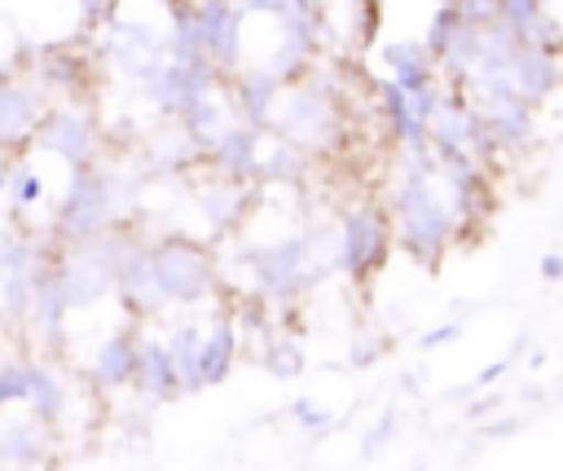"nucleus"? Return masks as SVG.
Masks as SVG:
<instances>
[{"label":"nucleus","mask_w":563,"mask_h":471,"mask_svg":"<svg viewBox=\"0 0 563 471\" xmlns=\"http://www.w3.org/2000/svg\"><path fill=\"white\" fill-rule=\"evenodd\" d=\"M497 409H501V396L493 392V396H484V401L466 405V418H488V414H497Z\"/></svg>","instance_id":"f704fd0d"},{"label":"nucleus","mask_w":563,"mask_h":471,"mask_svg":"<svg viewBox=\"0 0 563 471\" xmlns=\"http://www.w3.org/2000/svg\"><path fill=\"white\" fill-rule=\"evenodd\" d=\"M57 277H62V291L70 299V313L97 308L106 295H114V269L106 264V255L92 242L66 247L57 260Z\"/></svg>","instance_id":"6e6552de"},{"label":"nucleus","mask_w":563,"mask_h":471,"mask_svg":"<svg viewBox=\"0 0 563 471\" xmlns=\"http://www.w3.org/2000/svg\"><path fill=\"white\" fill-rule=\"evenodd\" d=\"M26 409L44 423V427H57L66 414H70V387L66 379L48 365V361H31V387H26Z\"/></svg>","instance_id":"b1692460"},{"label":"nucleus","mask_w":563,"mask_h":471,"mask_svg":"<svg viewBox=\"0 0 563 471\" xmlns=\"http://www.w3.org/2000/svg\"><path fill=\"white\" fill-rule=\"evenodd\" d=\"M251 189H260V185H242V180H224V176L216 185L198 189V207L211 224V238H224V233L242 229V220L251 211Z\"/></svg>","instance_id":"6ab92c4d"},{"label":"nucleus","mask_w":563,"mask_h":471,"mask_svg":"<svg viewBox=\"0 0 563 471\" xmlns=\"http://www.w3.org/2000/svg\"><path fill=\"white\" fill-rule=\"evenodd\" d=\"M260 145H264V128L255 123H233L216 145H211V167L224 180H242V185H260Z\"/></svg>","instance_id":"2eb2a0df"},{"label":"nucleus","mask_w":563,"mask_h":471,"mask_svg":"<svg viewBox=\"0 0 563 471\" xmlns=\"http://www.w3.org/2000/svg\"><path fill=\"white\" fill-rule=\"evenodd\" d=\"M497 18H501L519 40H528V31L545 18V0H497Z\"/></svg>","instance_id":"cd10ccee"},{"label":"nucleus","mask_w":563,"mask_h":471,"mask_svg":"<svg viewBox=\"0 0 563 471\" xmlns=\"http://www.w3.org/2000/svg\"><path fill=\"white\" fill-rule=\"evenodd\" d=\"M233 123H242V114H238L229 88H220V84H216L207 97H198V101L180 114V128H185V136L194 141L198 154H211V145H216Z\"/></svg>","instance_id":"dca6fc26"},{"label":"nucleus","mask_w":563,"mask_h":471,"mask_svg":"<svg viewBox=\"0 0 563 471\" xmlns=\"http://www.w3.org/2000/svg\"><path fill=\"white\" fill-rule=\"evenodd\" d=\"M347 357H352V365H374V357H378V343H356Z\"/></svg>","instance_id":"e433bc0d"},{"label":"nucleus","mask_w":563,"mask_h":471,"mask_svg":"<svg viewBox=\"0 0 563 471\" xmlns=\"http://www.w3.org/2000/svg\"><path fill=\"white\" fill-rule=\"evenodd\" d=\"M391 436H396V409H383V414L374 418L369 436L361 440V458H378V453H383V445H391Z\"/></svg>","instance_id":"7c9ffc66"},{"label":"nucleus","mask_w":563,"mask_h":471,"mask_svg":"<svg viewBox=\"0 0 563 471\" xmlns=\"http://www.w3.org/2000/svg\"><path fill=\"white\" fill-rule=\"evenodd\" d=\"M383 62H387L391 79L405 92H422V88L440 84V66H435V57L427 53L422 40H391V44H383Z\"/></svg>","instance_id":"412c9836"},{"label":"nucleus","mask_w":563,"mask_h":471,"mask_svg":"<svg viewBox=\"0 0 563 471\" xmlns=\"http://www.w3.org/2000/svg\"><path fill=\"white\" fill-rule=\"evenodd\" d=\"M457 13L471 26H488V22H497V0H457Z\"/></svg>","instance_id":"2f4dec72"},{"label":"nucleus","mask_w":563,"mask_h":471,"mask_svg":"<svg viewBox=\"0 0 563 471\" xmlns=\"http://www.w3.org/2000/svg\"><path fill=\"white\" fill-rule=\"evenodd\" d=\"M510 361H515V352H510V357H501V361H493V365H484V370L475 374V383H479V387H488L493 379H501V374L510 370Z\"/></svg>","instance_id":"72a5a7b5"},{"label":"nucleus","mask_w":563,"mask_h":471,"mask_svg":"<svg viewBox=\"0 0 563 471\" xmlns=\"http://www.w3.org/2000/svg\"><path fill=\"white\" fill-rule=\"evenodd\" d=\"M440 4H457V0H440Z\"/></svg>","instance_id":"58836bf2"},{"label":"nucleus","mask_w":563,"mask_h":471,"mask_svg":"<svg viewBox=\"0 0 563 471\" xmlns=\"http://www.w3.org/2000/svg\"><path fill=\"white\" fill-rule=\"evenodd\" d=\"M479 110H484L488 132L497 136L501 150L523 145V141L532 136V128H537V119H532V101H523L519 92H497V97L479 101Z\"/></svg>","instance_id":"4be33fe9"},{"label":"nucleus","mask_w":563,"mask_h":471,"mask_svg":"<svg viewBox=\"0 0 563 471\" xmlns=\"http://www.w3.org/2000/svg\"><path fill=\"white\" fill-rule=\"evenodd\" d=\"M238 361V321L229 317H216L207 330H202V343H198V383L202 387H216L229 379Z\"/></svg>","instance_id":"5701e85b"},{"label":"nucleus","mask_w":563,"mask_h":471,"mask_svg":"<svg viewBox=\"0 0 563 471\" xmlns=\"http://www.w3.org/2000/svg\"><path fill=\"white\" fill-rule=\"evenodd\" d=\"M391 251V216L383 207H352L339 220V273H347L352 282L374 277L387 264Z\"/></svg>","instance_id":"20e7f679"},{"label":"nucleus","mask_w":563,"mask_h":471,"mask_svg":"<svg viewBox=\"0 0 563 471\" xmlns=\"http://www.w3.org/2000/svg\"><path fill=\"white\" fill-rule=\"evenodd\" d=\"M4 198H13V207L18 211H26V207H35L40 198H44V176L18 154V167H13V180H9V194Z\"/></svg>","instance_id":"bb28decb"},{"label":"nucleus","mask_w":563,"mask_h":471,"mask_svg":"<svg viewBox=\"0 0 563 471\" xmlns=\"http://www.w3.org/2000/svg\"><path fill=\"white\" fill-rule=\"evenodd\" d=\"M246 273H251V291L264 304H295L312 286V277H308V233H286V238L246 247Z\"/></svg>","instance_id":"f03ea898"},{"label":"nucleus","mask_w":563,"mask_h":471,"mask_svg":"<svg viewBox=\"0 0 563 471\" xmlns=\"http://www.w3.org/2000/svg\"><path fill=\"white\" fill-rule=\"evenodd\" d=\"M194 13H198V26H202V53L207 62L224 75L242 62V9L238 0H194Z\"/></svg>","instance_id":"9d476101"},{"label":"nucleus","mask_w":563,"mask_h":471,"mask_svg":"<svg viewBox=\"0 0 563 471\" xmlns=\"http://www.w3.org/2000/svg\"><path fill=\"white\" fill-rule=\"evenodd\" d=\"M541 277L545 282H563V255H541Z\"/></svg>","instance_id":"c9c22d12"},{"label":"nucleus","mask_w":563,"mask_h":471,"mask_svg":"<svg viewBox=\"0 0 563 471\" xmlns=\"http://www.w3.org/2000/svg\"><path fill=\"white\" fill-rule=\"evenodd\" d=\"M44 97H40V84H26V79H13V75H0V150L9 154H22L44 119Z\"/></svg>","instance_id":"9b49d317"},{"label":"nucleus","mask_w":563,"mask_h":471,"mask_svg":"<svg viewBox=\"0 0 563 471\" xmlns=\"http://www.w3.org/2000/svg\"><path fill=\"white\" fill-rule=\"evenodd\" d=\"M264 357H268V370H273L277 379H295V374L303 370V352H299L295 339H273Z\"/></svg>","instance_id":"c85d7f7f"},{"label":"nucleus","mask_w":563,"mask_h":471,"mask_svg":"<svg viewBox=\"0 0 563 471\" xmlns=\"http://www.w3.org/2000/svg\"><path fill=\"white\" fill-rule=\"evenodd\" d=\"M26 387H31V357H4L0 361V409L26 405Z\"/></svg>","instance_id":"a878e982"},{"label":"nucleus","mask_w":563,"mask_h":471,"mask_svg":"<svg viewBox=\"0 0 563 471\" xmlns=\"http://www.w3.org/2000/svg\"><path fill=\"white\" fill-rule=\"evenodd\" d=\"M515 427H519L515 418H501V423H488V427H484V436H510Z\"/></svg>","instance_id":"4c0bfd02"},{"label":"nucleus","mask_w":563,"mask_h":471,"mask_svg":"<svg viewBox=\"0 0 563 471\" xmlns=\"http://www.w3.org/2000/svg\"><path fill=\"white\" fill-rule=\"evenodd\" d=\"M282 88H286V79H282V75H273L268 66H246V70H238V75H233L229 97H233V106H238L242 123L264 128V123H268V110H273V101H277V92H282Z\"/></svg>","instance_id":"aec40b11"},{"label":"nucleus","mask_w":563,"mask_h":471,"mask_svg":"<svg viewBox=\"0 0 563 471\" xmlns=\"http://www.w3.org/2000/svg\"><path fill=\"white\" fill-rule=\"evenodd\" d=\"M158 286L167 295L172 308H198L216 295V255L211 247L185 238V233H167L163 242L150 247Z\"/></svg>","instance_id":"f257e3e1"},{"label":"nucleus","mask_w":563,"mask_h":471,"mask_svg":"<svg viewBox=\"0 0 563 471\" xmlns=\"http://www.w3.org/2000/svg\"><path fill=\"white\" fill-rule=\"evenodd\" d=\"M484 70H488V66H484ZM501 75H506L510 88H515L523 101H532V106L545 101V97L559 88V79H563L559 57H550L545 48H532V44H523V40H519L510 66H501Z\"/></svg>","instance_id":"a211bd4d"},{"label":"nucleus","mask_w":563,"mask_h":471,"mask_svg":"<svg viewBox=\"0 0 563 471\" xmlns=\"http://www.w3.org/2000/svg\"><path fill=\"white\" fill-rule=\"evenodd\" d=\"M114 295H119V304L128 308V317L132 321H154L158 313H167L172 304H167V295H163V286H158V273H154V260H150V247H132L123 260H119V269H114Z\"/></svg>","instance_id":"1a4fd4ad"},{"label":"nucleus","mask_w":563,"mask_h":471,"mask_svg":"<svg viewBox=\"0 0 563 471\" xmlns=\"http://www.w3.org/2000/svg\"><path fill=\"white\" fill-rule=\"evenodd\" d=\"M290 418H295L303 431H312V436H325V431L334 427V414L321 409V405H312L308 396H295V401H290Z\"/></svg>","instance_id":"c756f323"},{"label":"nucleus","mask_w":563,"mask_h":471,"mask_svg":"<svg viewBox=\"0 0 563 471\" xmlns=\"http://www.w3.org/2000/svg\"><path fill=\"white\" fill-rule=\"evenodd\" d=\"M48 458V427L22 405L0 409V467L9 471H35Z\"/></svg>","instance_id":"f8f14e48"},{"label":"nucleus","mask_w":563,"mask_h":471,"mask_svg":"<svg viewBox=\"0 0 563 471\" xmlns=\"http://www.w3.org/2000/svg\"><path fill=\"white\" fill-rule=\"evenodd\" d=\"M172 361H176V374H180V387L185 392H202L198 383V343H202V326L198 321H176L167 335H163Z\"/></svg>","instance_id":"393cba45"},{"label":"nucleus","mask_w":563,"mask_h":471,"mask_svg":"<svg viewBox=\"0 0 563 471\" xmlns=\"http://www.w3.org/2000/svg\"><path fill=\"white\" fill-rule=\"evenodd\" d=\"M114 224V198H110V172L88 163V167H75L70 180H66V194H62V211H57V242L66 247H79L97 233H106Z\"/></svg>","instance_id":"7ed1b4c3"},{"label":"nucleus","mask_w":563,"mask_h":471,"mask_svg":"<svg viewBox=\"0 0 563 471\" xmlns=\"http://www.w3.org/2000/svg\"><path fill=\"white\" fill-rule=\"evenodd\" d=\"M101 53H106V62H110L123 79H132V84L141 88V84L167 62V40H163L154 26H145V22L110 18L106 31H101Z\"/></svg>","instance_id":"423d86ee"},{"label":"nucleus","mask_w":563,"mask_h":471,"mask_svg":"<svg viewBox=\"0 0 563 471\" xmlns=\"http://www.w3.org/2000/svg\"><path fill=\"white\" fill-rule=\"evenodd\" d=\"M457 335H462V326H440V330H427V335L418 339V348H427V352H431V348H440V343H453Z\"/></svg>","instance_id":"473e14b6"},{"label":"nucleus","mask_w":563,"mask_h":471,"mask_svg":"<svg viewBox=\"0 0 563 471\" xmlns=\"http://www.w3.org/2000/svg\"><path fill=\"white\" fill-rule=\"evenodd\" d=\"M136 339H141V326H119L110 330L92 361H88V374L101 392H119V387H132V370H136Z\"/></svg>","instance_id":"f3484780"},{"label":"nucleus","mask_w":563,"mask_h":471,"mask_svg":"<svg viewBox=\"0 0 563 471\" xmlns=\"http://www.w3.org/2000/svg\"><path fill=\"white\" fill-rule=\"evenodd\" d=\"M220 84V70L211 62H163L145 84H141V97L163 110V114H185L198 97H207L211 88Z\"/></svg>","instance_id":"0eeeda50"},{"label":"nucleus","mask_w":563,"mask_h":471,"mask_svg":"<svg viewBox=\"0 0 563 471\" xmlns=\"http://www.w3.org/2000/svg\"><path fill=\"white\" fill-rule=\"evenodd\" d=\"M97 136H101L97 119L79 101H62V106H48L44 110L31 145L44 150V154H53V158H62L66 172H75V167L97 163Z\"/></svg>","instance_id":"39448f33"},{"label":"nucleus","mask_w":563,"mask_h":471,"mask_svg":"<svg viewBox=\"0 0 563 471\" xmlns=\"http://www.w3.org/2000/svg\"><path fill=\"white\" fill-rule=\"evenodd\" d=\"M66 317H70V299L62 291V277H57V260H48L40 273H35V286H31V304H26V326L31 335L44 343V348H57L62 335H66Z\"/></svg>","instance_id":"ddd939ff"},{"label":"nucleus","mask_w":563,"mask_h":471,"mask_svg":"<svg viewBox=\"0 0 563 471\" xmlns=\"http://www.w3.org/2000/svg\"><path fill=\"white\" fill-rule=\"evenodd\" d=\"M132 387H136V396H141V401H150V405L172 401V396H180V392H185V387H180V374H176V361H172V352H167V343H163V335L141 330V339H136V370H132Z\"/></svg>","instance_id":"4468645a"}]
</instances>
